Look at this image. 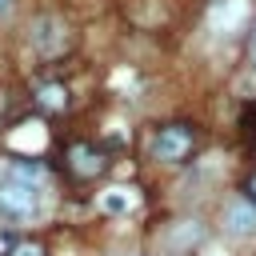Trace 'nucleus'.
Wrapping results in <instances>:
<instances>
[{
    "label": "nucleus",
    "instance_id": "f8f14e48",
    "mask_svg": "<svg viewBox=\"0 0 256 256\" xmlns=\"http://www.w3.org/2000/svg\"><path fill=\"white\" fill-rule=\"evenodd\" d=\"M248 56H252V68H256V28H252V40H248Z\"/></svg>",
    "mask_w": 256,
    "mask_h": 256
},
{
    "label": "nucleus",
    "instance_id": "7ed1b4c3",
    "mask_svg": "<svg viewBox=\"0 0 256 256\" xmlns=\"http://www.w3.org/2000/svg\"><path fill=\"white\" fill-rule=\"evenodd\" d=\"M248 24V0H208V28L216 36H236Z\"/></svg>",
    "mask_w": 256,
    "mask_h": 256
},
{
    "label": "nucleus",
    "instance_id": "423d86ee",
    "mask_svg": "<svg viewBox=\"0 0 256 256\" xmlns=\"http://www.w3.org/2000/svg\"><path fill=\"white\" fill-rule=\"evenodd\" d=\"M224 232H228V236H240V240L256 232V204H252L248 196L228 200V208H224Z\"/></svg>",
    "mask_w": 256,
    "mask_h": 256
},
{
    "label": "nucleus",
    "instance_id": "1a4fd4ad",
    "mask_svg": "<svg viewBox=\"0 0 256 256\" xmlns=\"http://www.w3.org/2000/svg\"><path fill=\"white\" fill-rule=\"evenodd\" d=\"M104 208H108V212H128V196H124V188L108 192V196H104Z\"/></svg>",
    "mask_w": 256,
    "mask_h": 256
},
{
    "label": "nucleus",
    "instance_id": "ddd939ff",
    "mask_svg": "<svg viewBox=\"0 0 256 256\" xmlns=\"http://www.w3.org/2000/svg\"><path fill=\"white\" fill-rule=\"evenodd\" d=\"M4 8H8V0H0V12H4Z\"/></svg>",
    "mask_w": 256,
    "mask_h": 256
},
{
    "label": "nucleus",
    "instance_id": "9d476101",
    "mask_svg": "<svg viewBox=\"0 0 256 256\" xmlns=\"http://www.w3.org/2000/svg\"><path fill=\"white\" fill-rule=\"evenodd\" d=\"M8 256H44V244H36V240H20Z\"/></svg>",
    "mask_w": 256,
    "mask_h": 256
},
{
    "label": "nucleus",
    "instance_id": "6e6552de",
    "mask_svg": "<svg viewBox=\"0 0 256 256\" xmlns=\"http://www.w3.org/2000/svg\"><path fill=\"white\" fill-rule=\"evenodd\" d=\"M240 136H244L248 144H256V104H248V108L240 112Z\"/></svg>",
    "mask_w": 256,
    "mask_h": 256
},
{
    "label": "nucleus",
    "instance_id": "f03ea898",
    "mask_svg": "<svg viewBox=\"0 0 256 256\" xmlns=\"http://www.w3.org/2000/svg\"><path fill=\"white\" fill-rule=\"evenodd\" d=\"M152 160H160V164H184L192 152H196V132H192V124H164V128H156V136H152Z\"/></svg>",
    "mask_w": 256,
    "mask_h": 256
},
{
    "label": "nucleus",
    "instance_id": "0eeeda50",
    "mask_svg": "<svg viewBox=\"0 0 256 256\" xmlns=\"http://www.w3.org/2000/svg\"><path fill=\"white\" fill-rule=\"evenodd\" d=\"M168 240L176 244V252H180V248H192V244L200 240V224H192V220H180V224L168 232Z\"/></svg>",
    "mask_w": 256,
    "mask_h": 256
},
{
    "label": "nucleus",
    "instance_id": "9b49d317",
    "mask_svg": "<svg viewBox=\"0 0 256 256\" xmlns=\"http://www.w3.org/2000/svg\"><path fill=\"white\" fill-rule=\"evenodd\" d=\"M244 192H248V200H252V204H256V176H252V180H248V184H244Z\"/></svg>",
    "mask_w": 256,
    "mask_h": 256
},
{
    "label": "nucleus",
    "instance_id": "39448f33",
    "mask_svg": "<svg viewBox=\"0 0 256 256\" xmlns=\"http://www.w3.org/2000/svg\"><path fill=\"white\" fill-rule=\"evenodd\" d=\"M32 44H36V52L40 56H60L64 48H68V32H64V24L56 20V16H36L32 20Z\"/></svg>",
    "mask_w": 256,
    "mask_h": 256
},
{
    "label": "nucleus",
    "instance_id": "f257e3e1",
    "mask_svg": "<svg viewBox=\"0 0 256 256\" xmlns=\"http://www.w3.org/2000/svg\"><path fill=\"white\" fill-rule=\"evenodd\" d=\"M40 164L16 160L8 168V176L0 180V216L12 224H24L40 212Z\"/></svg>",
    "mask_w": 256,
    "mask_h": 256
},
{
    "label": "nucleus",
    "instance_id": "20e7f679",
    "mask_svg": "<svg viewBox=\"0 0 256 256\" xmlns=\"http://www.w3.org/2000/svg\"><path fill=\"white\" fill-rule=\"evenodd\" d=\"M104 168H108V152L96 148L92 140H80V144L68 148V172H72L76 180H92V176H100Z\"/></svg>",
    "mask_w": 256,
    "mask_h": 256
}]
</instances>
